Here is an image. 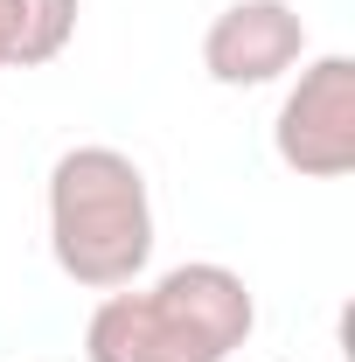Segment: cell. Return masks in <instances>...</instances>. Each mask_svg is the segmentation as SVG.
<instances>
[{"label":"cell","mask_w":355,"mask_h":362,"mask_svg":"<svg viewBox=\"0 0 355 362\" xmlns=\"http://www.w3.org/2000/svg\"><path fill=\"white\" fill-rule=\"evenodd\" d=\"M49 251L70 286L119 293L153 258V195L133 153L70 146L49 168Z\"/></svg>","instance_id":"cell-1"},{"label":"cell","mask_w":355,"mask_h":362,"mask_svg":"<svg viewBox=\"0 0 355 362\" xmlns=\"http://www.w3.org/2000/svg\"><path fill=\"white\" fill-rule=\"evenodd\" d=\"M272 146L307 181L349 175L355 168V56L327 49V56L300 63V84L286 90V105L272 119Z\"/></svg>","instance_id":"cell-2"},{"label":"cell","mask_w":355,"mask_h":362,"mask_svg":"<svg viewBox=\"0 0 355 362\" xmlns=\"http://www.w3.org/2000/svg\"><path fill=\"white\" fill-rule=\"evenodd\" d=\"M300 63H307V21L293 0H230L202 35V70L223 90L279 84Z\"/></svg>","instance_id":"cell-3"},{"label":"cell","mask_w":355,"mask_h":362,"mask_svg":"<svg viewBox=\"0 0 355 362\" xmlns=\"http://www.w3.org/2000/svg\"><path fill=\"white\" fill-rule=\"evenodd\" d=\"M146 293H153V300H161V307H168V314H175L216 362H230V349H244L251 327H258V300H251L244 272L216 265V258H195V265L161 272Z\"/></svg>","instance_id":"cell-4"},{"label":"cell","mask_w":355,"mask_h":362,"mask_svg":"<svg viewBox=\"0 0 355 362\" xmlns=\"http://www.w3.org/2000/svg\"><path fill=\"white\" fill-rule=\"evenodd\" d=\"M84 356L91 362H216L153 293H133V286H119L91 307Z\"/></svg>","instance_id":"cell-5"},{"label":"cell","mask_w":355,"mask_h":362,"mask_svg":"<svg viewBox=\"0 0 355 362\" xmlns=\"http://www.w3.org/2000/svg\"><path fill=\"white\" fill-rule=\"evenodd\" d=\"M7 35H14V70L56 63L77 35V0H7Z\"/></svg>","instance_id":"cell-6"},{"label":"cell","mask_w":355,"mask_h":362,"mask_svg":"<svg viewBox=\"0 0 355 362\" xmlns=\"http://www.w3.org/2000/svg\"><path fill=\"white\" fill-rule=\"evenodd\" d=\"M0 70H14V35H7V0H0Z\"/></svg>","instance_id":"cell-7"}]
</instances>
